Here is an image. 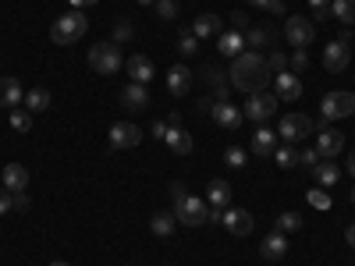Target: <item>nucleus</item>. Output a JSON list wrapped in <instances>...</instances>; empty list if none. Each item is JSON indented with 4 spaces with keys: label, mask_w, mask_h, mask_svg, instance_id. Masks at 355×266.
Masks as SVG:
<instances>
[{
    "label": "nucleus",
    "mask_w": 355,
    "mask_h": 266,
    "mask_svg": "<svg viewBox=\"0 0 355 266\" xmlns=\"http://www.w3.org/2000/svg\"><path fill=\"white\" fill-rule=\"evenodd\" d=\"M227 82H231V89H239V93L252 96V93H259V89L270 85L274 75H270V68H266V57L263 53L245 50V53L234 57V64L227 71Z\"/></svg>",
    "instance_id": "nucleus-1"
},
{
    "label": "nucleus",
    "mask_w": 355,
    "mask_h": 266,
    "mask_svg": "<svg viewBox=\"0 0 355 266\" xmlns=\"http://www.w3.org/2000/svg\"><path fill=\"white\" fill-rule=\"evenodd\" d=\"M85 28H89L85 15L82 11H68V15H61V18L50 25V39L57 46H71V43H78L85 36Z\"/></svg>",
    "instance_id": "nucleus-2"
},
{
    "label": "nucleus",
    "mask_w": 355,
    "mask_h": 266,
    "mask_svg": "<svg viewBox=\"0 0 355 266\" xmlns=\"http://www.w3.org/2000/svg\"><path fill=\"white\" fill-rule=\"evenodd\" d=\"M121 46L117 43H96L93 50H89V68L100 71V75H117L121 71Z\"/></svg>",
    "instance_id": "nucleus-3"
},
{
    "label": "nucleus",
    "mask_w": 355,
    "mask_h": 266,
    "mask_svg": "<svg viewBox=\"0 0 355 266\" xmlns=\"http://www.w3.org/2000/svg\"><path fill=\"white\" fill-rule=\"evenodd\" d=\"M355 114V93H345V89H338V93H327L320 103V125L327 121H338V117H352Z\"/></svg>",
    "instance_id": "nucleus-4"
},
{
    "label": "nucleus",
    "mask_w": 355,
    "mask_h": 266,
    "mask_svg": "<svg viewBox=\"0 0 355 266\" xmlns=\"http://www.w3.org/2000/svg\"><path fill=\"white\" fill-rule=\"evenodd\" d=\"M284 39H288L295 50H306V46L316 39V25H313V18H306V15H291V18H284Z\"/></svg>",
    "instance_id": "nucleus-5"
},
{
    "label": "nucleus",
    "mask_w": 355,
    "mask_h": 266,
    "mask_svg": "<svg viewBox=\"0 0 355 266\" xmlns=\"http://www.w3.org/2000/svg\"><path fill=\"white\" fill-rule=\"evenodd\" d=\"M277 93H266V89H259V93H252L249 96V103H245V117H249V121H256V125H263L266 121V117H274L277 114Z\"/></svg>",
    "instance_id": "nucleus-6"
},
{
    "label": "nucleus",
    "mask_w": 355,
    "mask_h": 266,
    "mask_svg": "<svg viewBox=\"0 0 355 266\" xmlns=\"http://www.w3.org/2000/svg\"><path fill=\"white\" fill-rule=\"evenodd\" d=\"M306 135H313V117H306V114H284L281 117L277 139H284L288 145H295V142H302Z\"/></svg>",
    "instance_id": "nucleus-7"
},
{
    "label": "nucleus",
    "mask_w": 355,
    "mask_h": 266,
    "mask_svg": "<svg viewBox=\"0 0 355 266\" xmlns=\"http://www.w3.org/2000/svg\"><path fill=\"white\" fill-rule=\"evenodd\" d=\"M206 210H210V202H206V199L185 195V202L174 206V217L182 220L185 227H199V224H206Z\"/></svg>",
    "instance_id": "nucleus-8"
},
{
    "label": "nucleus",
    "mask_w": 355,
    "mask_h": 266,
    "mask_svg": "<svg viewBox=\"0 0 355 266\" xmlns=\"http://www.w3.org/2000/svg\"><path fill=\"white\" fill-rule=\"evenodd\" d=\"M139 142H142V128L132 121H117L110 128V150H135Z\"/></svg>",
    "instance_id": "nucleus-9"
},
{
    "label": "nucleus",
    "mask_w": 355,
    "mask_h": 266,
    "mask_svg": "<svg viewBox=\"0 0 355 266\" xmlns=\"http://www.w3.org/2000/svg\"><path fill=\"white\" fill-rule=\"evenodd\" d=\"M313 150L323 157V160H334L341 150H345V135L338 132V128H320V135H316V145Z\"/></svg>",
    "instance_id": "nucleus-10"
},
{
    "label": "nucleus",
    "mask_w": 355,
    "mask_h": 266,
    "mask_svg": "<svg viewBox=\"0 0 355 266\" xmlns=\"http://www.w3.org/2000/svg\"><path fill=\"white\" fill-rule=\"evenodd\" d=\"M348 61H352V43H341V39L327 43V50H323V68L338 75L348 68Z\"/></svg>",
    "instance_id": "nucleus-11"
},
{
    "label": "nucleus",
    "mask_w": 355,
    "mask_h": 266,
    "mask_svg": "<svg viewBox=\"0 0 355 266\" xmlns=\"http://www.w3.org/2000/svg\"><path fill=\"white\" fill-rule=\"evenodd\" d=\"M274 89H277V100L295 103V100L302 96V78L295 75V71H281V75H274Z\"/></svg>",
    "instance_id": "nucleus-12"
},
{
    "label": "nucleus",
    "mask_w": 355,
    "mask_h": 266,
    "mask_svg": "<svg viewBox=\"0 0 355 266\" xmlns=\"http://www.w3.org/2000/svg\"><path fill=\"white\" fill-rule=\"evenodd\" d=\"M121 103L128 107V110H150V89L146 85H139V82H128L125 89H121Z\"/></svg>",
    "instance_id": "nucleus-13"
},
{
    "label": "nucleus",
    "mask_w": 355,
    "mask_h": 266,
    "mask_svg": "<svg viewBox=\"0 0 355 266\" xmlns=\"http://www.w3.org/2000/svg\"><path fill=\"white\" fill-rule=\"evenodd\" d=\"M125 68H128V78H132V82H139V85L153 82V61H150L146 53H132L128 61H125Z\"/></svg>",
    "instance_id": "nucleus-14"
},
{
    "label": "nucleus",
    "mask_w": 355,
    "mask_h": 266,
    "mask_svg": "<svg viewBox=\"0 0 355 266\" xmlns=\"http://www.w3.org/2000/svg\"><path fill=\"white\" fill-rule=\"evenodd\" d=\"M249 150H252V157H274V150H277V132H270V128L259 125V128L252 132Z\"/></svg>",
    "instance_id": "nucleus-15"
},
{
    "label": "nucleus",
    "mask_w": 355,
    "mask_h": 266,
    "mask_svg": "<svg viewBox=\"0 0 355 266\" xmlns=\"http://www.w3.org/2000/svg\"><path fill=\"white\" fill-rule=\"evenodd\" d=\"M210 114H214V121H217L220 128H227V132H234V128L242 125V117H245L234 103H214V107H210Z\"/></svg>",
    "instance_id": "nucleus-16"
},
{
    "label": "nucleus",
    "mask_w": 355,
    "mask_h": 266,
    "mask_svg": "<svg viewBox=\"0 0 355 266\" xmlns=\"http://www.w3.org/2000/svg\"><path fill=\"white\" fill-rule=\"evenodd\" d=\"M231 234H239V238H245V234L252 231V213L249 210H224V220H220Z\"/></svg>",
    "instance_id": "nucleus-17"
},
{
    "label": "nucleus",
    "mask_w": 355,
    "mask_h": 266,
    "mask_svg": "<svg viewBox=\"0 0 355 266\" xmlns=\"http://www.w3.org/2000/svg\"><path fill=\"white\" fill-rule=\"evenodd\" d=\"M284 252H288V238H284L281 231L266 234V238H263V245H259V256H263L266 263H277V259H281Z\"/></svg>",
    "instance_id": "nucleus-18"
},
{
    "label": "nucleus",
    "mask_w": 355,
    "mask_h": 266,
    "mask_svg": "<svg viewBox=\"0 0 355 266\" xmlns=\"http://www.w3.org/2000/svg\"><path fill=\"white\" fill-rule=\"evenodd\" d=\"M0 181H4L8 192H25L28 185V170L21 163H4V174H0Z\"/></svg>",
    "instance_id": "nucleus-19"
},
{
    "label": "nucleus",
    "mask_w": 355,
    "mask_h": 266,
    "mask_svg": "<svg viewBox=\"0 0 355 266\" xmlns=\"http://www.w3.org/2000/svg\"><path fill=\"white\" fill-rule=\"evenodd\" d=\"M167 89L174 96H185L189 89H192V71L185 68V64H174L171 71H167Z\"/></svg>",
    "instance_id": "nucleus-20"
},
{
    "label": "nucleus",
    "mask_w": 355,
    "mask_h": 266,
    "mask_svg": "<svg viewBox=\"0 0 355 266\" xmlns=\"http://www.w3.org/2000/svg\"><path fill=\"white\" fill-rule=\"evenodd\" d=\"M164 142H167V150L178 153V157H189V153H192V135H189L185 128H167Z\"/></svg>",
    "instance_id": "nucleus-21"
},
{
    "label": "nucleus",
    "mask_w": 355,
    "mask_h": 266,
    "mask_svg": "<svg viewBox=\"0 0 355 266\" xmlns=\"http://www.w3.org/2000/svg\"><path fill=\"white\" fill-rule=\"evenodd\" d=\"M274 39H277V33L270 25H252L249 33H245V46L249 50H263V46H274Z\"/></svg>",
    "instance_id": "nucleus-22"
},
{
    "label": "nucleus",
    "mask_w": 355,
    "mask_h": 266,
    "mask_svg": "<svg viewBox=\"0 0 355 266\" xmlns=\"http://www.w3.org/2000/svg\"><path fill=\"white\" fill-rule=\"evenodd\" d=\"M192 36H196V39H210V36H220V18H217V15H210V11H206V15H199V18L192 21Z\"/></svg>",
    "instance_id": "nucleus-23"
},
{
    "label": "nucleus",
    "mask_w": 355,
    "mask_h": 266,
    "mask_svg": "<svg viewBox=\"0 0 355 266\" xmlns=\"http://www.w3.org/2000/svg\"><path fill=\"white\" fill-rule=\"evenodd\" d=\"M21 100H25V93H21L18 78H11V75L0 78V107H18Z\"/></svg>",
    "instance_id": "nucleus-24"
},
{
    "label": "nucleus",
    "mask_w": 355,
    "mask_h": 266,
    "mask_svg": "<svg viewBox=\"0 0 355 266\" xmlns=\"http://www.w3.org/2000/svg\"><path fill=\"white\" fill-rule=\"evenodd\" d=\"M217 46H220L224 57H231V61H234L239 53H245V33H234V28H231V33H220Z\"/></svg>",
    "instance_id": "nucleus-25"
},
{
    "label": "nucleus",
    "mask_w": 355,
    "mask_h": 266,
    "mask_svg": "<svg viewBox=\"0 0 355 266\" xmlns=\"http://www.w3.org/2000/svg\"><path fill=\"white\" fill-rule=\"evenodd\" d=\"M206 202H210V206H220V210H227V202H231V185L220 181V177H217V181H210V185H206Z\"/></svg>",
    "instance_id": "nucleus-26"
},
{
    "label": "nucleus",
    "mask_w": 355,
    "mask_h": 266,
    "mask_svg": "<svg viewBox=\"0 0 355 266\" xmlns=\"http://www.w3.org/2000/svg\"><path fill=\"white\" fill-rule=\"evenodd\" d=\"M313 177L323 185V188H331V185H338V177H341V167L338 163H331V160H323V163H316L313 167Z\"/></svg>",
    "instance_id": "nucleus-27"
},
{
    "label": "nucleus",
    "mask_w": 355,
    "mask_h": 266,
    "mask_svg": "<svg viewBox=\"0 0 355 266\" xmlns=\"http://www.w3.org/2000/svg\"><path fill=\"white\" fill-rule=\"evenodd\" d=\"M331 15H334L345 28H352V25H355V0H331Z\"/></svg>",
    "instance_id": "nucleus-28"
},
{
    "label": "nucleus",
    "mask_w": 355,
    "mask_h": 266,
    "mask_svg": "<svg viewBox=\"0 0 355 266\" xmlns=\"http://www.w3.org/2000/svg\"><path fill=\"white\" fill-rule=\"evenodd\" d=\"M50 107V93H46V89H28V93H25V110L28 114H43Z\"/></svg>",
    "instance_id": "nucleus-29"
},
{
    "label": "nucleus",
    "mask_w": 355,
    "mask_h": 266,
    "mask_svg": "<svg viewBox=\"0 0 355 266\" xmlns=\"http://www.w3.org/2000/svg\"><path fill=\"white\" fill-rule=\"evenodd\" d=\"M174 227H178V217L174 213H153V220H150V231L157 234V238H167Z\"/></svg>",
    "instance_id": "nucleus-30"
},
{
    "label": "nucleus",
    "mask_w": 355,
    "mask_h": 266,
    "mask_svg": "<svg viewBox=\"0 0 355 266\" xmlns=\"http://www.w3.org/2000/svg\"><path fill=\"white\" fill-rule=\"evenodd\" d=\"M274 160H277V167H299V150H295V145H277L274 150Z\"/></svg>",
    "instance_id": "nucleus-31"
},
{
    "label": "nucleus",
    "mask_w": 355,
    "mask_h": 266,
    "mask_svg": "<svg viewBox=\"0 0 355 266\" xmlns=\"http://www.w3.org/2000/svg\"><path fill=\"white\" fill-rule=\"evenodd\" d=\"M11 128L15 132H28V128H33V114H28L25 107H15L11 110Z\"/></svg>",
    "instance_id": "nucleus-32"
},
{
    "label": "nucleus",
    "mask_w": 355,
    "mask_h": 266,
    "mask_svg": "<svg viewBox=\"0 0 355 266\" xmlns=\"http://www.w3.org/2000/svg\"><path fill=\"white\" fill-rule=\"evenodd\" d=\"M178 50H182L185 57H192L199 50V39L192 36V28H182V33H178Z\"/></svg>",
    "instance_id": "nucleus-33"
},
{
    "label": "nucleus",
    "mask_w": 355,
    "mask_h": 266,
    "mask_svg": "<svg viewBox=\"0 0 355 266\" xmlns=\"http://www.w3.org/2000/svg\"><path fill=\"white\" fill-rule=\"evenodd\" d=\"M202 82L210 85V89H217V85H227V75H224L217 64H206V68H202Z\"/></svg>",
    "instance_id": "nucleus-34"
},
{
    "label": "nucleus",
    "mask_w": 355,
    "mask_h": 266,
    "mask_svg": "<svg viewBox=\"0 0 355 266\" xmlns=\"http://www.w3.org/2000/svg\"><path fill=\"white\" fill-rule=\"evenodd\" d=\"M299 227H302V217L295 213V210H288V213H281V217H277V231H281V234H288V231H299Z\"/></svg>",
    "instance_id": "nucleus-35"
},
{
    "label": "nucleus",
    "mask_w": 355,
    "mask_h": 266,
    "mask_svg": "<svg viewBox=\"0 0 355 266\" xmlns=\"http://www.w3.org/2000/svg\"><path fill=\"white\" fill-rule=\"evenodd\" d=\"M153 11H157V18H164V21H174V18H178V4H174V0H157Z\"/></svg>",
    "instance_id": "nucleus-36"
},
{
    "label": "nucleus",
    "mask_w": 355,
    "mask_h": 266,
    "mask_svg": "<svg viewBox=\"0 0 355 266\" xmlns=\"http://www.w3.org/2000/svg\"><path fill=\"white\" fill-rule=\"evenodd\" d=\"M266 68H270V75H281V71H288V57H284V50H274L270 57H266Z\"/></svg>",
    "instance_id": "nucleus-37"
},
{
    "label": "nucleus",
    "mask_w": 355,
    "mask_h": 266,
    "mask_svg": "<svg viewBox=\"0 0 355 266\" xmlns=\"http://www.w3.org/2000/svg\"><path fill=\"white\" fill-rule=\"evenodd\" d=\"M132 36H135L132 21H128V18H121V21L114 25V39H110V43H125V39H132Z\"/></svg>",
    "instance_id": "nucleus-38"
},
{
    "label": "nucleus",
    "mask_w": 355,
    "mask_h": 266,
    "mask_svg": "<svg viewBox=\"0 0 355 266\" xmlns=\"http://www.w3.org/2000/svg\"><path fill=\"white\" fill-rule=\"evenodd\" d=\"M306 199H309V206H313V210H331V195L323 192V188H313Z\"/></svg>",
    "instance_id": "nucleus-39"
},
{
    "label": "nucleus",
    "mask_w": 355,
    "mask_h": 266,
    "mask_svg": "<svg viewBox=\"0 0 355 266\" xmlns=\"http://www.w3.org/2000/svg\"><path fill=\"white\" fill-rule=\"evenodd\" d=\"M227 21H231L234 33H249V28H252V21H249V15H245V11H234Z\"/></svg>",
    "instance_id": "nucleus-40"
},
{
    "label": "nucleus",
    "mask_w": 355,
    "mask_h": 266,
    "mask_svg": "<svg viewBox=\"0 0 355 266\" xmlns=\"http://www.w3.org/2000/svg\"><path fill=\"white\" fill-rule=\"evenodd\" d=\"M224 163H227V167H245V150H239V145H231V150L224 153Z\"/></svg>",
    "instance_id": "nucleus-41"
},
{
    "label": "nucleus",
    "mask_w": 355,
    "mask_h": 266,
    "mask_svg": "<svg viewBox=\"0 0 355 266\" xmlns=\"http://www.w3.org/2000/svg\"><path fill=\"white\" fill-rule=\"evenodd\" d=\"M306 68H309V53H306V50H295V53H291V71L302 75Z\"/></svg>",
    "instance_id": "nucleus-42"
},
{
    "label": "nucleus",
    "mask_w": 355,
    "mask_h": 266,
    "mask_svg": "<svg viewBox=\"0 0 355 266\" xmlns=\"http://www.w3.org/2000/svg\"><path fill=\"white\" fill-rule=\"evenodd\" d=\"M316 163H320V153H316V150H302V153H299V167H306L309 174H313Z\"/></svg>",
    "instance_id": "nucleus-43"
},
{
    "label": "nucleus",
    "mask_w": 355,
    "mask_h": 266,
    "mask_svg": "<svg viewBox=\"0 0 355 266\" xmlns=\"http://www.w3.org/2000/svg\"><path fill=\"white\" fill-rule=\"evenodd\" d=\"M249 4H256V8H266L270 15H284V0H249Z\"/></svg>",
    "instance_id": "nucleus-44"
},
{
    "label": "nucleus",
    "mask_w": 355,
    "mask_h": 266,
    "mask_svg": "<svg viewBox=\"0 0 355 266\" xmlns=\"http://www.w3.org/2000/svg\"><path fill=\"white\" fill-rule=\"evenodd\" d=\"M185 195H189V188H185L182 181H174V185H171V202H174V206H178V202H185Z\"/></svg>",
    "instance_id": "nucleus-45"
},
{
    "label": "nucleus",
    "mask_w": 355,
    "mask_h": 266,
    "mask_svg": "<svg viewBox=\"0 0 355 266\" xmlns=\"http://www.w3.org/2000/svg\"><path fill=\"white\" fill-rule=\"evenodd\" d=\"M11 206H15V210H28L33 202H28V195H25V192H11Z\"/></svg>",
    "instance_id": "nucleus-46"
},
{
    "label": "nucleus",
    "mask_w": 355,
    "mask_h": 266,
    "mask_svg": "<svg viewBox=\"0 0 355 266\" xmlns=\"http://www.w3.org/2000/svg\"><path fill=\"white\" fill-rule=\"evenodd\" d=\"M309 8L316 11V18H323V15L331 11V0H309Z\"/></svg>",
    "instance_id": "nucleus-47"
},
{
    "label": "nucleus",
    "mask_w": 355,
    "mask_h": 266,
    "mask_svg": "<svg viewBox=\"0 0 355 266\" xmlns=\"http://www.w3.org/2000/svg\"><path fill=\"white\" fill-rule=\"evenodd\" d=\"M8 210H11V192H8L4 185H0V217H4Z\"/></svg>",
    "instance_id": "nucleus-48"
},
{
    "label": "nucleus",
    "mask_w": 355,
    "mask_h": 266,
    "mask_svg": "<svg viewBox=\"0 0 355 266\" xmlns=\"http://www.w3.org/2000/svg\"><path fill=\"white\" fill-rule=\"evenodd\" d=\"M224 220V210L220 206H210V210H206V224H220Z\"/></svg>",
    "instance_id": "nucleus-49"
},
{
    "label": "nucleus",
    "mask_w": 355,
    "mask_h": 266,
    "mask_svg": "<svg viewBox=\"0 0 355 266\" xmlns=\"http://www.w3.org/2000/svg\"><path fill=\"white\" fill-rule=\"evenodd\" d=\"M167 135V121H153L150 125V139H164Z\"/></svg>",
    "instance_id": "nucleus-50"
},
{
    "label": "nucleus",
    "mask_w": 355,
    "mask_h": 266,
    "mask_svg": "<svg viewBox=\"0 0 355 266\" xmlns=\"http://www.w3.org/2000/svg\"><path fill=\"white\" fill-rule=\"evenodd\" d=\"M68 4H71L75 11H82V8H89V4H100V0H68Z\"/></svg>",
    "instance_id": "nucleus-51"
},
{
    "label": "nucleus",
    "mask_w": 355,
    "mask_h": 266,
    "mask_svg": "<svg viewBox=\"0 0 355 266\" xmlns=\"http://www.w3.org/2000/svg\"><path fill=\"white\" fill-rule=\"evenodd\" d=\"M345 242H348V249H355V224L345 231Z\"/></svg>",
    "instance_id": "nucleus-52"
},
{
    "label": "nucleus",
    "mask_w": 355,
    "mask_h": 266,
    "mask_svg": "<svg viewBox=\"0 0 355 266\" xmlns=\"http://www.w3.org/2000/svg\"><path fill=\"white\" fill-rule=\"evenodd\" d=\"M348 174H352V177H355V150H352V153H348Z\"/></svg>",
    "instance_id": "nucleus-53"
},
{
    "label": "nucleus",
    "mask_w": 355,
    "mask_h": 266,
    "mask_svg": "<svg viewBox=\"0 0 355 266\" xmlns=\"http://www.w3.org/2000/svg\"><path fill=\"white\" fill-rule=\"evenodd\" d=\"M135 4H142V8H153V4H157V0H135Z\"/></svg>",
    "instance_id": "nucleus-54"
},
{
    "label": "nucleus",
    "mask_w": 355,
    "mask_h": 266,
    "mask_svg": "<svg viewBox=\"0 0 355 266\" xmlns=\"http://www.w3.org/2000/svg\"><path fill=\"white\" fill-rule=\"evenodd\" d=\"M50 266H71V263H50Z\"/></svg>",
    "instance_id": "nucleus-55"
},
{
    "label": "nucleus",
    "mask_w": 355,
    "mask_h": 266,
    "mask_svg": "<svg viewBox=\"0 0 355 266\" xmlns=\"http://www.w3.org/2000/svg\"><path fill=\"white\" fill-rule=\"evenodd\" d=\"M352 202H355V188H352Z\"/></svg>",
    "instance_id": "nucleus-56"
},
{
    "label": "nucleus",
    "mask_w": 355,
    "mask_h": 266,
    "mask_svg": "<svg viewBox=\"0 0 355 266\" xmlns=\"http://www.w3.org/2000/svg\"><path fill=\"white\" fill-rule=\"evenodd\" d=\"M174 4H178V0H174Z\"/></svg>",
    "instance_id": "nucleus-57"
}]
</instances>
